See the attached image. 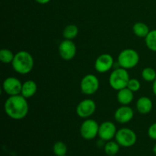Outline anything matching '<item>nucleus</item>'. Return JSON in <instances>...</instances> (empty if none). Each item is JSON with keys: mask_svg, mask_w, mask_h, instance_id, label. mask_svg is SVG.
I'll return each mask as SVG.
<instances>
[{"mask_svg": "<svg viewBox=\"0 0 156 156\" xmlns=\"http://www.w3.org/2000/svg\"><path fill=\"white\" fill-rule=\"evenodd\" d=\"M67 146L63 142L58 141L54 143L53 146V152L56 156H64L67 153Z\"/></svg>", "mask_w": 156, "mask_h": 156, "instance_id": "5701e85b", "label": "nucleus"}, {"mask_svg": "<svg viewBox=\"0 0 156 156\" xmlns=\"http://www.w3.org/2000/svg\"><path fill=\"white\" fill-rule=\"evenodd\" d=\"M152 92H153V94H155V96L156 97V79L152 82Z\"/></svg>", "mask_w": 156, "mask_h": 156, "instance_id": "bb28decb", "label": "nucleus"}, {"mask_svg": "<svg viewBox=\"0 0 156 156\" xmlns=\"http://www.w3.org/2000/svg\"><path fill=\"white\" fill-rule=\"evenodd\" d=\"M145 43L149 50L156 52V29L149 31V34L145 38Z\"/></svg>", "mask_w": 156, "mask_h": 156, "instance_id": "aec40b11", "label": "nucleus"}, {"mask_svg": "<svg viewBox=\"0 0 156 156\" xmlns=\"http://www.w3.org/2000/svg\"><path fill=\"white\" fill-rule=\"evenodd\" d=\"M15 55L12 50L9 49H2L0 50V60L2 62L5 64L12 63Z\"/></svg>", "mask_w": 156, "mask_h": 156, "instance_id": "4be33fe9", "label": "nucleus"}, {"mask_svg": "<svg viewBox=\"0 0 156 156\" xmlns=\"http://www.w3.org/2000/svg\"><path fill=\"white\" fill-rule=\"evenodd\" d=\"M22 83L16 77L10 76L3 81L2 89L9 96L21 94Z\"/></svg>", "mask_w": 156, "mask_h": 156, "instance_id": "9d476101", "label": "nucleus"}, {"mask_svg": "<svg viewBox=\"0 0 156 156\" xmlns=\"http://www.w3.org/2000/svg\"><path fill=\"white\" fill-rule=\"evenodd\" d=\"M133 31L134 34L140 38H146L149 34V27L146 24L143 22H136L133 26Z\"/></svg>", "mask_w": 156, "mask_h": 156, "instance_id": "f3484780", "label": "nucleus"}, {"mask_svg": "<svg viewBox=\"0 0 156 156\" xmlns=\"http://www.w3.org/2000/svg\"><path fill=\"white\" fill-rule=\"evenodd\" d=\"M64 156H69V155H64Z\"/></svg>", "mask_w": 156, "mask_h": 156, "instance_id": "c756f323", "label": "nucleus"}, {"mask_svg": "<svg viewBox=\"0 0 156 156\" xmlns=\"http://www.w3.org/2000/svg\"><path fill=\"white\" fill-rule=\"evenodd\" d=\"M96 111V104L92 99L86 98L81 101L76 107V114L83 119L89 118Z\"/></svg>", "mask_w": 156, "mask_h": 156, "instance_id": "6e6552de", "label": "nucleus"}, {"mask_svg": "<svg viewBox=\"0 0 156 156\" xmlns=\"http://www.w3.org/2000/svg\"><path fill=\"white\" fill-rule=\"evenodd\" d=\"M78 34H79V27L76 24H68L64 27L62 30V36L64 39L73 41L77 37Z\"/></svg>", "mask_w": 156, "mask_h": 156, "instance_id": "a211bd4d", "label": "nucleus"}, {"mask_svg": "<svg viewBox=\"0 0 156 156\" xmlns=\"http://www.w3.org/2000/svg\"><path fill=\"white\" fill-rule=\"evenodd\" d=\"M142 78L143 80L149 82H153L156 79V71L152 67H146L142 71Z\"/></svg>", "mask_w": 156, "mask_h": 156, "instance_id": "412c9836", "label": "nucleus"}, {"mask_svg": "<svg viewBox=\"0 0 156 156\" xmlns=\"http://www.w3.org/2000/svg\"><path fill=\"white\" fill-rule=\"evenodd\" d=\"M133 93L127 87L117 91V101L121 105H129L133 102L134 98Z\"/></svg>", "mask_w": 156, "mask_h": 156, "instance_id": "2eb2a0df", "label": "nucleus"}, {"mask_svg": "<svg viewBox=\"0 0 156 156\" xmlns=\"http://www.w3.org/2000/svg\"><path fill=\"white\" fill-rule=\"evenodd\" d=\"M99 124L93 119H86L80 126V134L86 140H94L98 136Z\"/></svg>", "mask_w": 156, "mask_h": 156, "instance_id": "423d86ee", "label": "nucleus"}, {"mask_svg": "<svg viewBox=\"0 0 156 156\" xmlns=\"http://www.w3.org/2000/svg\"><path fill=\"white\" fill-rule=\"evenodd\" d=\"M37 91V85L33 80H27L22 83L21 94L25 98H30L33 97Z\"/></svg>", "mask_w": 156, "mask_h": 156, "instance_id": "dca6fc26", "label": "nucleus"}, {"mask_svg": "<svg viewBox=\"0 0 156 156\" xmlns=\"http://www.w3.org/2000/svg\"><path fill=\"white\" fill-rule=\"evenodd\" d=\"M136 108L141 114H147L152 111L153 104L152 100L146 96H143L137 100Z\"/></svg>", "mask_w": 156, "mask_h": 156, "instance_id": "4468645a", "label": "nucleus"}, {"mask_svg": "<svg viewBox=\"0 0 156 156\" xmlns=\"http://www.w3.org/2000/svg\"><path fill=\"white\" fill-rule=\"evenodd\" d=\"M127 87L129 90L133 91V92H136L141 88V84L140 82L136 79H129V82H128Z\"/></svg>", "mask_w": 156, "mask_h": 156, "instance_id": "b1692460", "label": "nucleus"}, {"mask_svg": "<svg viewBox=\"0 0 156 156\" xmlns=\"http://www.w3.org/2000/svg\"><path fill=\"white\" fill-rule=\"evenodd\" d=\"M114 58L109 53H103L96 59L94 62V69L99 73L109 72L114 66Z\"/></svg>", "mask_w": 156, "mask_h": 156, "instance_id": "9b49d317", "label": "nucleus"}, {"mask_svg": "<svg viewBox=\"0 0 156 156\" xmlns=\"http://www.w3.org/2000/svg\"><path fill=\"white\" fill-rule=\"evenodd\" d=\"M115 140L120 146L129 148L136 144L137 136L133 129L129 128H122L117 130Z\"/></svg>", "mask_w": 156, "mask_h": 156, "instance_id": "39448f33", "label": "nucleus"}, {"mask_svg": "<svg viewBox=\"0 0 156 156\" xmlns=\"http://www.w3.org/2000/svg\"><path fill=\"white\" fill-rule=\"evenodd\" d=\"M140 59V55L136 50L128 48L122 50L119 53L117 62L121 68L125 69H131L138 65Z\"/></svg>", "mask_w": 156, "mask_h": 156, "instance_id": "7ed1b4c3", "label": "nucleus"}, {"mask_svg": "<svg viewBox=\"0 0 156 156\" xmlns=\"http://www.w3.org/2000/svg\"><path fill=\"white\" fill-rule=\"evenodd\" d=\"M99 80L97 76L93 74H88L84 76L80 82V89L83 94L91 95L98 91L99 88Z\"/></svg>", "mask_w": 156, "mask_h": 156, "instance_id": "0eeeda50", "label": "nucleus"}, {"mask_svg": "<svg viewBox=\"0 0 156 156\" xmlns=\"http://www.w3.org/2000/svg\"><path fill=\"white\" fill-rule=\"evenodd\" d=\"M134 117L133 110L129 105H121L116 110L114 113V119L119 123H129Z\"/></svg>", "mask_w": 156, "mask_h": 156, "instance_id": "ddd939ff", "label": "nucleus"}, {"mask_svg": "<svg viewBox=\"0 0 156 156\" xmlns=\"http://www.w3.org/2000/svg\"><path fill=\"white\" fill-rule=\"evenodd\" d=\"M58 50L59 56L63 60L69 61L76 56L77 49L73 41L65 39L59 44Z\"/></svg>", "mask_w": 156, "mask_h": 156, "instance_id": "1a4fd4ad", "label": "nucleus"}, {"mask_svg": "<svg viewBox=\"0 0 156 156\" xmlns=\"http://www.w3.org/2000/svg\"><path fill=\"white\" fill-rule=\"evenodd\" d=\"M34 61L32 55L25 50H21L15 53L12 62V66L17 73L27 75L32 71Z\"/></svg>", "mask_w": 156, "mask_h": 156, "instance_id": "f03ea898", "label": "nucleus"}, {"mask_svg": "<svg viewBox=\"0 0 156 156\" xmlns=\"http://www.w3.org/2000/svg\"><path fill=\"white\" fill-rule=\"evenodd\" d=\"M129 79L127 69L119 67L111 72L109 77V84L113 89L119 91L127 86Z\"/></svg>", "mask_w": 156, "mask_h": 156, "instance_id": "20e7f679", "label": "nucleus"}, {"mask_svg": "<svg viewBox=\"0 0 156 156\" xmlns=\"http://www.w3.org/2000/svg\"><path fill=\"white\" fill-rule=\"evenodd\" d=\"M152 151H153L154 154H155V155H156V143H155V145H154V146H153V149H152Z\"/></svg>", "mask_w": 156, "mask_h": 156, "instance_id": "cd10ccee", "label": "nucleus"}, {"mask_svg": "<svg viewBox=\"0 0 156 156\" xmlns=\"http://www.w3.org/2000/svg\"><path fill=\"white\" fill-rule=\"evenodd\" d=\"M34 1L37 2V3H39V4L45 5V4H47L48 2H50V0H34Z\"/></svg>", "mask_w": 156, "mask_h": 156, "instance_id": "a878e982", "label": "nucleus"}, {"mask_svg": "<svg viewBox=\"0 0 156 156\" xmlns=\"http://www.w3.org/2000/svg\"><path fill=\"white\" fill-rule=\"evenodd\" d=\"M117 127L113 122L105 121L99 125L98 136L103 141H110L115 138Z\"/></svg>", "mask_w": 156, "mask_h": 156, "instance_id": "f8f14e48", "label": "nucleus"}, {"mask_svg": "<svg viewBox=\"0 0 156 156\" xmlns=\"http://www.w3.org/2000/svg\"><path fill=\"white\" fill-rule=\"evenodd\" d=\"M148 136L152 140L156 141V123H152L148 129Z\"/></svg>", "mask_w": 156, "mask_h": 156, "instance_id": "393cba45", "label": "nucleus"}, {"mask_svg": "<svg viewBox=\"0 0 156 156\" xmlns=\"http://www.w3.org/2000/svg\"><path fill=\"white\" fill-rule=\"evenodd\" d=\"M108 156H117V155H108Z\"/></svg>", "mask_w": 156, "mask_h": 156, "instance_id": "c85d7f7f", "label": "nucleus"}, {"mask_svg": "<svg viewBox=\"0 0 156 156\" xmlns=\"http://www.w3.org/2000/svg\"><path fill=\"white\" fill-rule=\"evenodd\" d=\"M120 146L117 141L110 140L107 142L106 144L105 145L104 149H105V153L108 155H116L120 150Z\"/></svg>", "mask_w": 156, "mask_h": 156, "instance_id": "6ab92c4d", "label": "nucleus"}, {"mask_svg": "<svg viewBox=\"0 0 156 156\" xmlns=\"http://www.w3.org/2000/svg\"><path fill=\"white\" fill-rule=\"evenodd\" d=\"M4 110L7 116L13 120H21L28 114L29 107L27 98L21 94L9 96L4 104Z\"/></svg>", "mask_w": 156, "mask_h": 156, "instance_id": "f257e3e1", "label": "nucleus"}]
</instances>
